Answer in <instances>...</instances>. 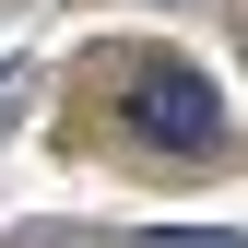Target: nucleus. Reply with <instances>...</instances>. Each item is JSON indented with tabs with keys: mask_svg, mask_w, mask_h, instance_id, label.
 Wrapping results in <instances>:
<instances>
[{
	"mask_svg": "<svg viewBox=\"0 0 248 248\" xmlns=\"http://www.w3.org/2000/svg\"><path fill=\"white\" fill-rule=\"evenodd\" d=\"M130 130H142V142L201 154V142H213V83H201V71H177V59H166V71H142V83H130Z\"/></svg>",
	"mask_w": 248,
	"mask_h": 248,
	"instance_id": "nucleus-1",
	"label": "nucleus"
}]
</instances>
